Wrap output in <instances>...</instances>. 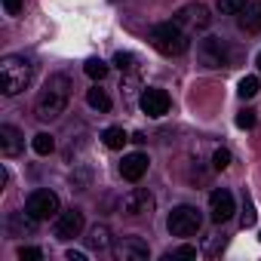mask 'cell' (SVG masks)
<instances>
[{"label": "cell", "instance_id": "cell-24", "mask_svg": "<svg viewBox=\"0 0 261 261\" xmlns=\"http://www.w3.org/2000/svg\"><path fill=\"white\" fill-rule=\"evenodd\" d=\"M218 10L227 13V16H237L246 10V0H218Z\"/></svg>", "mask_w": 261, "mask_h": 261}, {"label": "cell", "instance_id": "cell-16", "mask_svg": "<svg viewBox=\"0 0 261 261\" xmlns=\"http://www.w3.org/2000/svg\"><path fill=\"white\" fill-rule=\"evenodd\" d=\"M86 243H89V249H98V252L101 249H111V227L108 224H92Z\"/></svg>", "mask_w": 261, "mask_h": 261}, {"label": "cell", "instance_id": "cell-13", "mask_svg": "<svg viewBox=\"0 0 261 261\" xmlns=\"http://www.w3.org/2000/svg\"><path fill=\"white\" fill-rule=\"evenodd\" d=\"M148 154H142V151H136V154H126L123 157V163H120V175L126 178V181H142V175L148 172Z\"/></svg>", "mask_w": 261, "mask_h": 261}, {"label": "cell", "instance_id": "cell-30", "mask_svg": "<svg viewBox=\"0 0 261 261\" xmlns=\"http://www.w3.org/2000/svg\"><path fill=\"white\" fill-rule=\"evenodd\" d=\"M22 4H25V0H4L7 16H19V13H22Z\"/></svg>", "mask_w": 261, "mask_h": 261}, {"label": "cell", "instance_id": "cell-15", "mask_svg": "<svg viewBox=\"0 0 261 261\" xmlns=\"http://www.w3.org/2000/svg\"><path fill=\"white\" fill-rule=\"evenodd\" d=\"M240 28L246 34H261V4H249L240 16Z\"/></svg>", "mask_w": 261, "mask_h": 261}, {"label": "cell", "instance_id": "cell-33", "mask_svg": "<svg viewBox=\"0 0 261 261\" xmlns=\"http://www.w3.org/2000/svg\"><path fill=\"white\" fill-rule=\"evenodd\" d=\"M258 240H261V237H258Z\"/></svg>", "mask_w": 261, "mask_h": 261}, {"label": "cell", "instance_id": "cell-20", "mask_svg": "<svg viewBox=\"0 0 261 261\" xmlns=\"http://www.w3.org/2000/svg\"><path fill=\"white\" fill-rule=\"evenodd\" d=\"M31 148H34V154L46 157V154H53V151H56V139H53L49 133H37V136L31 139Z\"/></svg>", "mask_w": 261, "mask_h": 261}, {"label": "cell", "instance_id": "cell-22", "mask_svg": "<svg viewBox=\"0 0 261 261\" xmlns=\"http://www.w3.org/2000/svg\"><path fill=\"white\" fill-rule=\"evenodd\" d=\"M258 89H261V80L249 74V77H243V80H240V86H237V95H240V98H252Z\"/></svg>", "mask_w": 261, "mask_h": 261}, {"label": "cell", "instance_id": "cell-19", "mask_svg": "<svg viewBox=\"0 0 261 261\" xmlns=\"http://www.w3.org/2000/svg\"><path fill=\"white\" fill-rule=\"evenodd\" d=\"M86 101H89V108H95V111H111V95L105 92V89H98V86H92L89 92H86Z\"/></svg>", "mask_w": 261, "mask_h": 261}, {"label": "cell", "instance_id": "cell-12", "mask_svg": "<svg viewBox=\"0 0 261 261\" xmlns=\"http://www.w3.org/2000/svg\"><path fill=\"white\" fill-rule=\"evenodd\" d=\"M139 105H142V111H145L148 117H163V114H169V92L151 86V89L142 92V101H139Z\"/></svg>", "mask_w": 261, "mask_h": 261}, {"label": "cell", "instance_id": "cell-3", "mask_svg": "<svg viewBox=\"0 0 261 261\" xmlns=\"http://www.w3.org/2000/svg\"><path fill=\"white\" fill-rule=\"evenodd\" d=\"M151 43H154V49L160 53V56H185L188 53V34H185V28L172 19V22H160V25H154L151 28Z\"/></svg>", "mask_w": 261, "mask_h": 261}, {"label": "cell", "instance_id": "cell-2", "mask_svg": "<svg viewBox=\"0 0 261 261\" xmlns=\"http://www.w3.org/2000/svg\"><path fill=\"white\" fill-rule=\"evenodd\" d=\"M31 77H34V65L25 56H4L0 59V92L4 95L25 92Z\"/></svg>", "mask_w": 261, "mask_h": 261}, {"label": "cell", "instance_id": "cell-5", "mask_svg": "<svg viewBox=\"0 0 261 261\" xmlns=\"http://www.w3.org/2000/svg\"><path fill=\"white\" fill-rule=\"evenodd\" d=\"M25 212L34 215L37 221H49V218L59 215V197H56L53 191L40 188V191H34V194L25 200Z\"/></svg>", "mask_w": 261, "mask_h": 261}, {"label": "cell", "instance_id": "cell-25", "mask_svg": "<svg viewBox=\"0 0 261 261\" xmlns=\"http://www.w3.org/2000/svg\"><path fill=\"white\" fill-rule=\"evenodd\" d=\"M227 166H230V151H227V148H218V151L212 154V169L221 172V169H227Z\"/></svg>", "mask_w": 261, "mask_h": 261}, {"label": "cell", "instance_id": "cell-18", "mask_svg": "<svg viewBox=\"0 0 261 261\" xmlns=\"http://www.w3.org/2000/svg\"><path fill=\"white\" fill-rule=\"evenodd\" d=\"M101 142H105V148H111V151H120V148L129 142V136L123 133V126H108L105 133H101Z\"/></svg>", "mask_w": 261, "mask_h": 261}, {"label": "cell", "instance_id": "cell-11", "mask_svg": "<svg viewBox=\"0 0 261 261\" xmlns=\"http://www.w3.org/2000/svg\"><path fill=\"white\" fill-rule=\"evenodd\" d=\"M114 255H117L120 261H148L151 249H148V243H145L142 237H123V240L114 246Z\"/></svg>", "mask_w": 261, "mask_h": 261}, {"label": "cell", "instance_id": "cell-32", "mask_svg": "<svg viewBox=\"0 0 261 261\" xmlns=\"http://www.w3.org/2000/svg\"><path fill=\"white\" fill-rule=\"evenodd\" d=\"M255 65H258V71H261V53H258V62H255Z\"/></svg>", "mask_w": 261, "mask_h": 261}, {"label": "cell", "instance_id": "cell-10", "mask_svg": "<svg viewBox=\"0 0 261 261\" xmlns=\"http://www.w3.org/2000/svg\"><path fill=\"white\" fill-rule=\"evenodd\" d=\"M80 230H83V212L80 209H68V212H59L56 215L53 233L59 240H74V237H80Z\"/></svg>", "mask_w": 261, "mask_h": 261}, {"label": "cell", "instance_id": "cell-7", "mask_svg": "<svg viewBox=\"0 0 261 261\" xmlns=\"http://www.w3.org/2000/svg\"><path fill=\"white\" fill-rule=\"evenodd\" d=\"M197 56H200V62H203L206 68H221V65H227V46H224L221 37H206V40H200Z\"/></svg>", "mask_w": 261, "mask_h": 261}, {"label": "cell", "instance_id": "cell-31", "mask_svg": "<svg viewBox=\"0 0 261 261\" xmlns=\"http://www.w3.org/2000/svg\"><path fill=\"white\" fill-rule=\"evenodd\" d=\"M68 261H86V255H83V252H74V249H71V252H68Z\"/></svg>", "mask_w": 261, "mask_h": 261}, {"label": "cell", "instance_id": "cell-1", "mask_svg": "<svg viewBox=\"0 0 261 261\" xmlns=\"http://www.w3.org/2000/svg\"><path fill=\"white\" fill-rule=\"evenodd\" d=\"M68 98H71V80L65 74L49 77L46 86H43V92H40V98H37V108H34L37 111V120L49 123V120L62 117L65 108H68Z\"/></svg>", "mask_w": 261, "mask_h": 261}, {"label": "cell", "instance_id": "cell-21", "mask_svg": "<svg viewBox=\"0 0 261 261\" xmlns=\"http://www.w3.org/2000/svg\"><path fill=\"white\" fill-rule=\"evenodd\" d=\"M83 71H86L89 80H105V77H108V62H101V59H89V62L83 65Z\"/></svg>", "mask_w": 261, "mask_h": 261}, {"label": "cell", "instance_id": "cell-4", "mask_svg": "<svg viewBox=\"0 0 261 261\" xmlns=\"http://www.w3.org/2000/svg\"><path fill=\"white\" fill-rule=\"evenodd\" d=\"M169 233L172 237H194L200 227H203V215L197 206H175L169 212Z\"/></svg>", "mask_w": 261, "mask_h": 261}, {"label": "cell", "instance_id": "cell-17", "mask_svg": "<svg viewBox=\"0 0 261 261\" xmlns=\"http://www.w3.org/2000/svg\"><path fill=\"white\" fill-rule=\"evenodd\" d=\"M34 227H37V218L34 215H28V212L10 215V233H34Z\"/></svg>", "mask_w": 261, "mask_h": 261}, {"label": "cell", "instance_id": "cell-28", "mask_svg": "<svg viewBox=\"0 0 261 261\" xmlns=\"http://www.w3.org/2000/svg\"><path fill=\"white\" fill-rule=\"evenodd\" d=\"M237 126L240 129H252L255 126V111H240L237 114Z\"/></svg>", "mask_w": 261, "mask_h": 261}, {"label": "cell", "instance_id": "cell-27", "mask_svg": "<svg viewBox=\"0 0 261 261\" xmlns=\"http://www.w3.org/2000/svg\"><path fill=\"white\" fill-rule=\"evenodd\" d=\"M19 258H22V261H40L43 252H40L37 246H22V249H19Z\"/></svg>", "mask_w": 261, "mask_h": 261}, {"label": "cell", "instance_id": "cell-14", "mask_svg": "<svg viewBox=\"0 0 261 261\" xmlns=\"http://www.w3.org/2000/svg\"><path fill=\"white\" fill-rule=\"evenodd\" d=\"M22 148H25V139H22L19 129L10 126V123L0 126V154H4V157H19Z\"/></svg>", "mask_w": 261, "mask_h": 261}, {"label": "cell", "instance_id": "cell-26", "mask_svg": "<svg viewBox=\"0 0 261 261\" xmlns=\"http://www.w3.org/2000/svg\"><path fill=\"white\" fill-rule=\"evenodd\" d=\"M240 224H243V227H252V224H255V206H252L249 197L243 200V218H240Z\"/></svg>", "mask_w": 261, "mask_h": 261}, {"label": "cell", "instance_id": "cell-29", "mask_svg": "<svg viewBox=\"0 0 261 261\" xmlns=\"http://www.w3.org/2000/svg\"><path fill=\"white\" fill-rule=\"evenodd\" d=\"M166 258H197V249H194V246H178V249H172Z\"/></svg>", "mask_w": 261, "mask_h": 261}, {"label": "cell", "instance_id": "cell-23", "mask_svg": "<svg viewBox=\"0 0 261 261\" xmlns=\"http://www.w3.org/2000/svg\"><path fill=\"white\" fill-rule=\"evenodd\" d=\"M114 65H117L120 71H136V65H139V59H136L133 53H123V49H120V53L114 56Z\"/></svg>", "mask_w": 261, "mask_h": 261}, {"label": "cell", "instance_id": "cell-6", "mask_svg": "<svg viewBox=\"0 0 261 261\" xmlns=\"http://www.w3.org/2000/svg\"><path fill=\"white\" fill-rule=\"evenodd\" d=\"M175 22H178L181 28L203 31V28H209L212 16H209V7H206V4H188V7H181V10L175 13Z\"/></svg>", "mask_w": 261, "mask_h": 261}, {"label": "cell", "instance_id": "cell-8", "mask_svg": "<svg viewBox=\"0 0 261 261\" xmlns=\"http://www.w3.org/2000/svg\"><path fill=\"white\" fill-rule=\"evenodd\" d=\"M123 212H126V215H133V218H139V215H151V212H154V194L145 191V188L129 191V194L123 197Z\"/></svg>", "mask_w": 261, "mask_h": 261}, {"label": "cell", "instance_id": "cell-9", "mask_svg": "<svg viewBox=\"0 0 261 261\" xmlns=\"http://www.w3.org/2000/svg\"><path fill=\"white\" fill-rule=\"evenodd\" d=\"M233 212H237V206H233V194H230L227 188L212 191V197H209V215H212V221H215V224H224Z\"/></svg>", "mask_w": 261, "mask_h": 261}]
</instances>
